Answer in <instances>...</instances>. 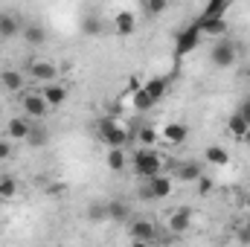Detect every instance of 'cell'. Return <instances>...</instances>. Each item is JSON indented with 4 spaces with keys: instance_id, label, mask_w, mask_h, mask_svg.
<instances>
[{
    "instance_id": "cell-1",
    "label": "cell",
    "mask_w": 250,
    "mask_h": 247,
    "mask_svg": "<svg viewBox=\"0 0 250 247\" xmlns=\"http://www.w3.org/2000/svg\"><path fill=\"white\" fill-rule=\"evenodd\" d=\"M131 166H134V172H137L140 178H146V181L163 175V157H160L154 148H137L134 157H131Z\"/></svg>"
},
{
    "instance_id": "cell-2",
    "label": "cell",
    "mask_w": 250,
    "mask_h": 247,
    "mask_svg": "<svg viewBox=\"0 0 250 247\" xmlns=\"http://www.w3.org/2000/svg\"><path fill=\"white\" fill-rule=\"evenodd\" d=\"M99 140L108 145V148H125L131 143V134L125 131L123 125H117L111 117H102L99 120Z\"/></svg>"
},
{
    "instance_id": "cell-3",
    "label": "cell",
    "mask_w": 250,
    "mask_h": 247,
    "mask_svg": "<svg viewBox=\"0 0 250 247\" xmlns=\"http://www.w3.org/2000/svg\"><path fill=\"white\" fill-rule=\"evenodd\" d=\"M201 38H204V35H201L198 23H189L184 29H178V32H175V56L184 59L189 53H195V50L201 47Z\"/></svg>"
},
{
    "instance_id": "cell-4",
    "label": "cell",
    "mask_w": 250,
    "mask_h": 247,
    "mask_svg": "<svg viewBox=\"0 0 250 247\" xmlns=\"http://www.w3.org/2000/svg\"><path fill=\"white\" fill-rule=\"evenodd\" d=\"M172 189H175V178L172 175H157V178H151L146 189H143V198H148V201H163V198H169L172 195Z\"/></svg>"
},
{
    "instance_id": "cell-5",
    "label": "cell",
    "mask_w": 250,
    "mask_h": 247,
    "mask_svg": "<svg viewBox=\"0 0 250 247\" xmlns=\"http://www.w3.org/2000/svg\"><path fill=\"white\" fill-rule=\"evenodd\" d=\"M21 105H23L26 120H44V117L50 114V105H47V99L41 96V90H29V93H23Z\"/></svg>"
},
{
    "instance_id": "cell-6",
    "label": "cell",
    "mask_w": 250,
    "mask_h": 247,
    "mask_svg": "<svg viewBox=\"0 0 250 247\" xmlns=\"http://www.w3.org/2000/svg\"><path fill=\"white\" fill-rule=\"evenodd\" d=\"M29 76H32V82H41V84H53V82H59V67L53 62H44V59H35V62H29Z\"/></svg>"
},
{
    "instance_id": "cell-7",
    "label": "cell",
    "mask_w": 250,
    "mask_h": 247,
    "mask_svg": "<svg viewBox=\"0 0 250 247\" xmlns=\"http://www.w3.org/2000/svg\"><path fill=\"white\" fill-rule=\"evenodd\" d=\"M209 62L215 64V67H233L236 64V44H230V41H215V47L209 50Z\"/></svg>"
},
{
    "instance_id": "cell-8",
    "label": "cell",
    "mask_w": 250,
    "mask_h": 247,
    "mask_svg": "<svg viewBox=\"0 0 250 247\" xmlns=\"http://www.w3.org/2000/svg\"><path fill=\"white\" fill-rule=\"evenodd\" d=\"M29 131H32V120H26V117H9V123H6V140L9 143H26Z\"/></svg>"
},
{
    "instance_id": "cell-9",
    "label": "cell",
    "mask_w": 250,
    "mask_h": 247,
    "mask_svg": "<svg viewBox=\"0 0 250 247\" xmlns=\"http://www.w3.org/2000/svg\"><path fill=\"white\" fill-rule=\"evenodd\" d=\"M128 236H131V242H154L157 239V227L148 221V218H137V221H131V227H128Z\"/></svg>"
},
{
    "instance_id": "cell-10",
    "label": "cell",
    "mask_w": 250,
    "mask_h": 247,
    "mask_svg": "<svg viewBox=\"0 0 250 247\" xmlns=\"http://www.w3.org/2000/svg\"><path fill=\"white\" fill-rule=\"evenodd\" d=\"M198 178H204V166L195 160H184L175 166V181L181 184H198Z\"/></svg>"
},
{
    "instance_id": "cell-11",
    "label": "cell",
    "mask_w": 250,
    "mask_h": 247,
    "mask_svg": "<svg viewBox=\"0 0 250 247\" xmlns=\"http://www.w3.org/2000/svg\"><path fill=\"white\" fill-rule=\"evenodd\" d=\"M166 90H169V76H151V79H146V84H143V93H146L154 105L166 96Z\"/></svg>"
},
{
    "instance_id": "cell-12",
    "label": "cell",
    "mask_w": 250,
    "mask_h": 247,
    "mask_svg": "<svg viewBox=\"0 0 250 247\" xmlns=\"http://www.w3.org/2000/svg\"><path fill=\"white\" fill-rule=\"evenodd\" d=\"M189 227H192V209H189V206L172 209V215H169V233L181 236V233H187Z\"/></svg>"
},
{
    "instance_id": "cell-13",
    "label": "cell",
    "mask_w": 250,
    "mask_h": 247,
    "mask_svg": "<svg viewBox=\"0 0 250 247\" xmlns=\"http://www.w3.org/2000/svg\"><path fill=\"white\" fill-rule=\"evenodd\" d=\"M41 96L47 99L50 108H59V105L67 102L70 90H67V84H62V82H53V84H44V87H41Z\"/></svg>"
},
{
    "instance_id": "cell-14",
    "label": "cell",
    "mask_w": 250,
    "mask_h": 247,
    "mask_svg": "<svg viewBox=\"0 0 250 247\" xmlns=\"http://www.w3.org/2000/svg\"><path fill=\"white\" fill-rule=\"evenodd\" d=\"M204 163H209V166H215V169H224V166L230 163V151H227L224 145L212 143V145L204 148Z\"/></svg>"
},
{
    "instance_id": "cell-15",
    "label": "cell",
    "mask_w": 250,
    "mask_h": 247,
    "mask_svg": "<svg viewBox=\"0 0 250 247\" xmlns=\"http://www.w3.org/2000/svg\"><path fill=\"white\" fill-rule=\"evenodd\" d=\"M134 29H137V15L131 9H120L114 15V32L117 35H131Z\"/></svg>"
},
{
    "instance_id": "cell-16",
    "label": "cell",
    "mask_w": 250,
    "mask_h": 247,
    "mask_svg": "<svg viewBox=\"0 0 250 247\" xmlns=\"http://www.w3.org/2000/svg\"><path fill=\"white\" fill-rule=\"evenodd\" d=\"M0 84L9 90V93H21L26 87V76L21 70H3L0 73Z\"/></svg>"
},
{
    "instance_id": "cell-17",
    "label": "cell",
    "mask_w": 250,
    "mask_h": 247,
    "mask_svg": "<svg viewBox=\"0 0 250 247\" xmlns=\"http://www.w3.org/2000/svg\"><path fill=\"white\" fill-rule=\"evenodd\" d=\"M198 23V29H201V35L204 38H215V41H221V35H227V21H195Z\"/></svg>"
},
{
    "instance_id": "cell-18",
    "label": "cell",
    "mask_w": 250,
    "mask_h": 247,
    "mask_svg": "<svg viewBox=\"0 0 250 247\" xmlns=\"http://www.w3.org/2000/svg\"><path fill=\"white\" fill-rule=\"evenodd\" d=\"M187 137H189V128L184 123H169L163 128V140L169 145H181V143H187Z\"/></svg>"
},
{
    "instance_id": "cell-19",
    "label": "cell",
    "mask_w": 250,
    "mask_h": 247,
    "mask_svg": "<svg viewBox=\"0 0 250 247\" xmlns=\"http://www.w3.org/2000/svg\"><path fill=\"white\" fill-rule=\"evenodd\" d=\"M227 9H230L227 0H209V3L204 6V12H201V21H224Z\"/></svg>"
},
{
    "instance_id": "cell-20",
    "label": "cell",
    "mask_w": 250,
    "mask_h": 247,
    "mask_svg": "<svg viewBox=\"0 0 250 247\" xmlns=\"http://www.w3.org/2000/svg\"><path fill=\"white\" fill-rule=\"evenodd\" d=\"M18 32H23V26L18 23V18L9 15V12H0V38H15Z\"/></svg>"
},
{
    "instance_id": "cell-21",
    "label": "cell",
    "mask_w": 250,
    "mask_h": 247,
    "mask_svg": "<svg viewBox=\"0 0 250 247\" xmlns=\"http://www.w3.org/2000/svg\"><path fill=\"white\" fill-rule=\"evenodd\" d=\"M134 140H137V145H140V148H154V143L160 140V134H157V128L143 125V128L134 134Z\"/></svg>"
},
{
    "instance_id": "cell-22",
    "label": "cell",
    "mask_w": 250,
    "mask_h": 247,
    "mask_svg": "<svg viewBox=\"0 0 250 247\" xmlns=\"http://www.w3.org/2000/svg\"><path fill=\"white\" fill-rule=\"evenodd\" d=\"M105 163H108L111 172H125V166H128V151H125V148H111L108 157H105Z\"/></svg>"
},
{
    "instance_id": "cell-23",
    "label": "cell",
    "mask_w": 250,
    "mask_h": 247,
    "mask_svg": "<svg viewBox=\"0 0 250 247\" xmlns=\"http://www.w3.org/2000/svg\"><path fill=\"white\" fill-rule=\"evenodd\" d=\"M23 38H26L32 47H41V44L47 41V29H44L41 23H26V26H23Z\"/></svg>"
},
{
    "instance_id": "cell-24",
    "label": "cell",
    "mask_w": 250,
    "mask_h": 247,
    "mask_svg": "<svg viewBox=\"0 0 250 247\" xmlns=\"http://www.w3.org/2000/svg\"><path fill=\"white\" fill-rule=\"evenodd\" d=\"M227 131H230V134H233V137H236V140H239V143H242V140H245V137H248L250 125L245 123V120H242V117H239V114H230V117H227Z\"/></svg>"
},
{
    "instance_id": "cell-25",
    "label": "cell",
    "mask_w": 250,
    "mask_h": 247,
    "mask_svg": "<svg viewBox=\"0 0 250 247\" xmlns=\"http://www.w3.org/2000/svg\"><path fill=\"white\" fill-rule=\"evenodd\" d=\"M18 195V181L12 175H3L0 178V201H12Z\"/></svg>"
},
{
    "instance_id": "cell-26",
    "label": "cell",
    "mask_w": 250,
    "mask_h": 247,
    "mask_svg": "<svg viewBox=\"0 0 250 247\" xmlns=\"http://www.w3.org/2000/svg\"><path fill=\"white\" fill-rule=\"evenodd\" d=\"M128 99H131V105H134V111H137V114H146V111H151V108H154V102H151V99H148V96H146L143 90L131 93Z\"/></svg>"
},
{
    "instance_id": "cell-27",
    "label": "cell",
    "mask_w": 250,
    "mask_h": 247,
    "mask_svg": "<svg viewBox=\"0 0 250 247\" xmlns=\"http://www.w3.org/2000/svg\"><path fill=\"white\" fill-rule=\"evenodd\" d=\"M47 128H41V125H32V131H29V145H35V148H41V145H47Z\"/></svg>"
},
{
    "instance_id": "cell-28",
    "label": "cell",
    "mask_w": 250,
    "mask_h": 247,
    "mask_svg": "<svg viewBox=\"0 0 250 247\" xmlns=\"http://www.w3.org/2000/svg\"><path fill=\"white\" fill-rule=\"evenodd\" d=\"M105 206H108V218H114V221L128 218V206H125L123 201H111V204H105Z\"/></svg>"
},
{
    "instance_id": "cell-29",
    "label": "cell",
    "mask_w": 250,
    "mask_h": 247,
    "mask_svg": "<svg viewBox=\"0 0 250 247\" xmlns=\"http://www.w3.org/2000/svg\"><path fill=\"white\" fill-rule=\"evenodd\" d=\"M143 9H146V15H163L169 9V3L166 0H148V3H143Z\"/></svg>"
},
{
    "instance_id": "cell-30",
    "label": "cell",
    "mask_w": 250,
    "mask_h": 247,
    "mask_svg": "<svg viewBox=\"0 0 250 247\" xmlns=\"http://www.w3.org/2000/svg\"><path fill=\"white\" fill-rule=\"evenodd\" d=\"M236 114H239V117H242V120H245V123L250 125V96H248V99H242V102H239Z\"/></svg>"
},
{
    "instance_id": "cell-31",
    "label": "cell",
    "mask_w": 250,
    "mask_h": 247,
    "mask_svg": "<svg viewBox=\"0 0 250 247\" xmlns=\"http://www.w3.org/2000/svg\"><path fill=\"white\" fill-rule=\"evenodd\" d=\"M198 192H201V195H209V192H212V181H209V178H207V175H204V178H198Z\"/></svg>"
},
{
    "instance_id": "cell-32",
    "label": "cell",
    "mask_w": 250,
    "mask_h": 247,
    "mask_svg": "<svg viewBox=\"0 0 250 247\" xmlns=\"http://www.w3.org/2000/svg\"><path fill=\"white\" fill-rule=\"evenodd\" d=\"M9 157H12V143L0 140V160H9Z\"/></svg>"
},
{
    "instance_id": "cell-33",
    "label": "cell",
    "mask_w": 250,
    "mask_h": 247,
    "mask_svg": "<svg viewBox=\"0 0 250 247\" xmlns=\"http://www.w3.org/2000/svg\"><path fill=\"white\" fill-rule=\"evenodd\" d=\"M128 247H154V245H148V242H131Z\"/></svg>"
},
{
    "instance_id": "cell-34",
    "label": "cell",
    "mask_w": 250,
    "mask_h": 247,
    "mask_svg": "<svg viewBox=\"0 0 250 247\" xmlns=\"http://www.w3.org/2000/svg\"><path fill=\"white\" fill-rule=\"evenodd\" d=\"M242 233H245V239H250V221L245 224V227H242Z\"/></svg>"
},
{
    "instance_id": "cell-35",
    "label": "cell",
    "mask_w": 250,
    "mask_h": 247,
    "mask_svg": "<svg viewBox=\"0 0 250 247\" xmlns=\"http://www.w3.org/2000/svg\"><path fill=\"white\" fill-rule=\"evenodd\" d=\"M245 209H248V212H250V192H248V195H245Z\"/></svg>"
},
{
    "instance_id": "cell-36",
    "label": "cell",
    "mask_w": 250,
    "mask_h": 247,
    "mask_svg": "<svg viewBox=\"0 0 250 247\" xmlns=\"http://www.w3.org/2000/svg\"><path fill=\"white\" fill-rule=\"evenodd\" d=\"M242 143H248V145H250V131H248V137H245V140H242Z\"/></svg>"
}]
</instances>
